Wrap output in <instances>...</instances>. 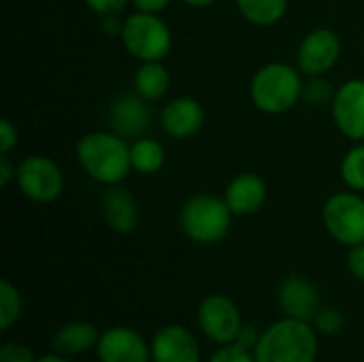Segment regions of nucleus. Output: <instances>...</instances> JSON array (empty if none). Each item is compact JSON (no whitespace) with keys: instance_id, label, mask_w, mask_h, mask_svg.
I'll return each mask as SVG.
<instances>
[{"instance_id":"obj_20","label":"nucleus","mask_w":364,"mask_h":362,"mask_svg":"<svg viewBox=\"0 0 364 362\" xmlns=\"http://www.w3.org/2000/svg\"><path fill=\"white\" fill-rule=\"evenodd\" d=\"M130 160H132L134 171L143 175H154L164 166L166 154L158 141L141 137V139H134L130 145Z\"/></svg>"},{"instance_id":"obj_31","label":"nucleus","mask_w":364,"mask_h":362,"mask_svg":"<svg viewBox=\"0 0 364 362\" xmlns=\"http://www.w3.org/2000/svg\"><path fill=\"white\" fill-rule=\"evenodd\" d=\"M260 335H262V331L256 329L254 324H243L241 331H239V335H237V341L235 344L241 346V348H245V350H250V352H254L256 346H258V341H260Z\"/></svg>"},{"instance_id":"obj_32","label":"nucleus","mask_w":364,"mask_h":362,"mask_svg":"<svg viewBox=\"0 0 364 362\" xmlns=\"http://www.w3.org/2000/svg\"><path fill=\"white\" fill-rule=\"evenodd\" d=\"M13 177H17V166L13 164L9 154H2L0 156V186H9Z\"/></svg>"},{"instance_id":"obj_22","label":"nucleus","mask_w":364,"mask_h":362,"mask_svg":"<svg viewBox=\"0 0 364 362\" xmlns=\"http://www.w3.org/2000/svg\"><path fill=\"white\" fill-rule=\"evenodd\" d=\"M21 309H23V301H21L19 290L9 280H2L0 282V329L9 331L21 318Z\"/></svg>"},{"instance_id":"obj_26","label":"nucleus","mask_w":364,"mask_h":362,"mask_svg":"<svg viewBox=\"0 0 364 362\" xmlns=\"http://www.w3.org/2000/svg\"><path fill=\"white\" fill-rule=\"evenodd\" d=\"M207 362H256V356L254 352L237 344H228V346H220V350H215Z\"/></svg>"},{"instance_id":"obj_29","label":"nucleus","mask_w":364,"mask_h":362,"mask_svg":"<svg viewBox=\"0 0 364 362\" xmlns=\"http://www.w3.org/2000/svg\"><path fill=\"white\" fill-rule=\"evenodd\" d=\"M348 271L354 280L364 282V243H358L354 247H350L348 254Z\"/></svg>"},{"instance_id":"obj_21","label":"nucleus","mask_w":364,"mask_h":362,"mask_svg":"<svg viewBox=\"0 0 364 362\" xmlns=\"http://www.w3.org/2000/svg\"><path fill=\"white\" fill-rule=\"evenodd\" d=\"M237 9L254 26H273L286 15L288 0H237Z\"/></svg>"},{"instance_id":"obj_34","label":"nucleus","mask_w":364,"mask_h":362,"mask_svg":"<svg viewBox=\"0 0 364 362\" xmlns=\"http://www.w3.org/2000/svg\"><path fill=\"white\" fill-rule=\"evenodd\" d=\"M36 362H73L68 356L64 354H58V352H51V354H45V356H38Z\"/></svg>"},{"instance_id":"obj_24","label":"nucleus","mask_w":364,"mask_h":362,"mask_svg":"<svg viewBox=\"0 0 364 362\" xmlns=\"http://www.w3.org/2000/svg\"><path fill=\"white\" fill-rule=\"evenodd\" d=\"M314 329L318 331V335L324 337H335L343 331L346 326V318L341 312H337L335 307H320V312L316 314V318L311 320Z\"/></svg>"},{"instance_id":"obj_8","label":"nucleus","mask_w":364,"mask_h":362,"mask_svg":"<svg viewBox=\"0 0 364 362\" xmlns=\"http://www.w3.org/2000/svg\"><path fill=\"white\" fill-rule=\"evenodd\" d=\"M19 190L34 203H51L64 190L60 166L45 156H28L17 166Z\"/></svg>"},{"instance_id":"obj_11","label":"nucleus","mask_w":364,"mask_h":362,"mask_svg":"<svg viewBox=\"0 0 364 362\" xmlns=\"http://www.w3.org/2000/svg\"><path fill=\"white\" fill-rule=\"evenodd\" d=\"M333 119L352 141H364V79L346 81L333 98Z\"/></svg>"},{"instance_id":"obj_18","label":"nucleus","mask_w":364,"mask_h":362,"mask_svg":"<svg viewBox=\"0 0 364 362\" xmlns=\"http://www.w3.org/2000/svg\"><path fill=\"white\" fill-rule=\"evenodd\" d=\"M98 339H100V331L94 324L68 322L55 331L51 346H53V352L73 358V356H81L90 350H96Z\"/></svg>"},{"instance_id":"obj_35","label":"nucleus","mask_w":364,"mask_h":362,"mask_svg":"<svg viewBox=\"0 0 364 362\" xmlns=\"http://www.w3.org/2000/svg\"><path fill=\"white\" fill-rule=\"evenodd\" d=\"M183 2H188L190 6H196V9H205V6H211L218 0H183Z\"/></svg>"},{"instance_id":"obj_27","label":"nucleus","mask_w":364,"mask_h":362,"mask_svg":"<svg viewBox=\"0 0 364 362\" xmlns=\"http://www.w3.org/2000/svg\"><path fill=\"white\" fill-rule=\"evenodd\" d=\"M0 362H36V356L28 346L11 341L0 348Z\"/></svg>"},{"instance_id":"obj_7","label":"nucleus","mask_w":364,"mask_h":362,"mask_svg":"<svg viewBox=\"0 0 364 362\" xmlns=\"http://www.w3.org/2000/svg\"><path fill=\"white\" fill-rule=\"evenodd\" d=\"M198 326L203 335L218 344V346H228L237 341V335L243 326L241 312L237 303L226 297V294H209L200 301L198 305Z\"/></svg>"},{"instance_id":"obj_23","label":"nucleus","mask_w":364,"mask_h":362,"mask_svg":"<svg viewBox=\"0 0 364 362\" xmlns=\"http://www.w3.org/2000/svg\"><path fill=\"white\" fill-rule=\"evenodd\" d=\"M341 179L354 192H363L364 190V143L354 145L343 156V160H341Z\"/></svg>"},{"instance_id":"obj_14","label":"nucleus","mask_w":364,"mask_h":362,"mask_svg":"<svg viewBox=\"0 0 364 362\" xmlns=\"http://www.w3.org/2000/svg\"><path fill=\"white\" fill-rule=\"evenodd\" d=\"M111 130L122 139H141L151 126V111L147 100L139 94H124L113 100L109 109Z\"/></svg>"},{"instance_id":"obj_17","label":"nucleus","mask_w":364,"mask_h":362,"mask_svg":"<svg viewBox=\"0 0 364 362\" xmlns=\"http://www.w3.org/2000/svg\"><path fill=\"white\" fill-rule=\"evenodd\" d=\"M102 215L111 230L128 235L139 224V205L128 190L111 188L102 196Z\"/></svg>"},{"instance_id":"obj_28","label":"nucleus","mask_w":364,"mask_h":362,"mask_svg":"<svg viewBox=\"0 0 364 362\" xmlns=\"http://www.w3.org/2000/svg\"><path fill=\"white\" fill-rule=\"evenodd\" d=\"M128 2H130V0H85V4H87L94 13H98L100 17L119 15Z\"/></svg>"},{"instance_id":"obj_10","label":"nucleus","mask_w":364,"mask_h":362,"mask_svg":"<svg viewBox=\"0 0 364 362\" xmlns=\"http://www.w3.org/2000/svg\"><path fill=\"white\" fill-rule=\"evenodd\" d=\"M98 362H151V344L130 326H111L100 333Z\"/></svg>"},{"instance_id":"obj_4","label":"nucleus","mask_w":364,"mask_h":362,"mask_svg":"<svg viewBox=\"0 0 364 362\" xmlns=\"http://www.w3.org/2000/svg\"><path fill=\"white\" fill-rule=\"evenodd\" d=\"M232 211L224 198L213 194L192 196L179 213L183 235L200 245H213L226 239L232 226Z\"/></svg>"},{"instance_id":"obj_12","label":"nucleus","mask_w":364,"mask_h":362,"mask_svg":"<svg viewBox=\"0 0 364 362\" xmlns=\"http://www.w3.org/2000/svg\"><path fill=\"white\" fill-rule=\"evenodd\" d=\"M151 362H200V344L181 324H166L151 339Z\"/></svg>"},{"instance_id":"obj_15","label":"nucleus","mask_w":364,"mask_h":362,"mask_svg":"<svg viewBox=\"0 0 364 362\" xmlns=\"http://www.w3.org/2000/svg\"><path fill=\"white\" fill-rule=\"evenodd\" d=\"M160 124L166 134L175 139H190L203 128L205 111L198 100L179 96V98H173L168 105H164L160 113Z\"/></svg>"},{"instance_id":"obj_6","label":"nucleus","mask_w":364,"mask_h":362,"mask_svg":"<svg viewBox=\"0 0 364 362\" xmlns=\"http://www.w3.org/2000/svg\"><path fill=\"white\" fill-rule=\"evenodd\" d=\"M322 218L335 241L348 247L364 243V198L358 192L333 194L322 209Z\"/></svg>"},{"instance_id":"obj_13","label":"nucleus","mask_w":364,"mask_h":362,"mask_svg":"<svg viewBox=\"0 0 364 362\" xmlns=\"http://www.w3.org/2000/svg\"><path fill=\"white\" fill-rule=\"evenodd\" d=\"M277 303L286 318L311 322L320 312V292L311 280L303 275H290L279 284Z\"/></svg>"},{"instance_id":"obj_25","label":"nucleus","mask_w":364,"mask_h":362,"mask_svg":"<svg viewBox=\"0 0 364 362\" xmlns=\"http://www.w3.org/2000/svg\"><path fill=\"white\" fill-rule=\"evenodd\" d=\"M303 98L309 102V105H322L326 100L333 102L335 98V90L331 85V81L324 79V75H316V77H309L303 85Z\"/></svg>"},{"instance_id":"obj_33","label":"nucleus","mask_w":364,"mask_h":362,"mask_svg":"<svg viewBox=\"0 0 364 362\" xmlns=\"http://www.w3.org/2000/svg\"><path fill=\"white\" fill-rule=\"evenodd\" d=\"M136 11H145V13H160L168 6L171 0H130Z\"/></svg>"},{"instance_id":"obj_2","label":"nucleus","mask_w":364,"mask_h":362,"mask_svg":"<svg viewBox=\"0 0 364 362\" xmlns=\"http://www.w3.org/2000/svg\"><path fill=\"white\" fill-rule=\"evenodd\" d=\"M77 158L92 179L107 186H117L132 169L130 145L115 132H90L81 137Z\"/></svg>"},{"instance_id":"obj_1","label":"nucleus","mask_w":364,"mask_h":362,"mask_svg":"<svg viewBox=\"0 0 364 362\" xmlns=\"http://www.w3.org/2000/svg\"><path fill=\"white\" fill-rule=\"evenodd\" d=\"M318 350L314 324L284 316L262 331L254 356L256 362H318Z\"/></svg>"},{"instance_id":"obj_9","label":"nucleus","mask_w":364,"mask_h":362,"mask_svg":"<svg viewBox=\"0 0 364 362\" xmlns=\"http://www.w3.org/2000/svg\"><path fill=\"white\" fill-rule=\"evenodd\" d=\"M341 58V41L337 32L328 28H318L311 30L299 47L296 60L299 68L307 77L316 75H326Z\"/></svg>"},{"instance_id":"obj_16","label":"nucleus","mask_w":364,"mask_h":362,"mask_svg":"<svg viewBox=\"0 0 364 362\" xmlns=\"http://www.w3.org/2000/svg\"><path fill=\"white\" fill-rule=\"evenodd\" d=\"M267 194L269 190L262 177L256 173H241L228 183L224 201L235 215H252L267 203Z\"/></svg>"},{"instance_id":"obj_3","label":"nucleus","mask_w":364,"mask_h":362,"mask_svg":"<svg viewBox=\"0 0 364 362\" xmlns=\"http://www.w3.org/2000/svg\"><path fill=\"white\" fill-rule=\"evenodd\" d=\"M303 85L301 68L284 62H271L256 70L250 83V96L256 109L279 115L290 111L303 98Z\"/></svg>"},{"instance_id":"obj_30","label":"nucleus","mask_w":364,"mask_h":362,"mask_svg":"<svg viewBox=\"0 0 364 362\" xmlns=\"http://www.w3.org/2000/svg\"><path fill=\"white\" fill-rule=\"evenodd\" d=\"M17 147V128L9 119H0V154H11Z\"/></svg>"},{"instance_id":"obj_5","label":"nucleus","mask_w":364,"mask_h":362,"mask_svg":"<svg viewBox=\"0 0 364 362\" xmlns=\"http://www.w3.org/2000/svg\"><path fill=\"white\" fill-rule=\"evenodd\" d=\"M119 38L126 51L141 62L164 60L173 45L171 30L164 19H160L158 13L145 11H136L134 15L124 19Z\"/></svg>"},{"instance_id":"obj_19","label":"nucleus","mask_w":364,"mask_h":362,"mask_svg":"<svg viewBox=\"0 0 364 362\" xmlns=\"http://www.w3.org/2000/svg\"><path fill=\"white\" fill-rule=\"evenodd\" d=\"M168 85H171V75H168L166 66L162 64V60L141 62V66L134 75V87L141 98H145L147 102L160 100L168 92Z\"/></svg>"}]
</instances>
